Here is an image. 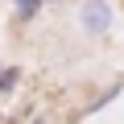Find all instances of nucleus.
Segmentation results:
<instances>
[{"label":"nucleus","instance_id":"nucleus-1","mask_svg":"<svg viewBox=\"0 0 124 124\" xmlns=\"http://www.w3.org/2000/svg\"><path fill=\"white\" fill-rule=\"evenodd\" d=\"M75 25L83 37L103 41L120 29V4L116 0H75Z\"/></svg>","mask_w":124,"mask_h":124},{"label":"nucleus","instance_id":"nucleus-2","mask_svg":"<svg viewBox=\"0 0 124 124\" xmlns=\"http://www.w3.org/2000/svg\"><path fill=\"white\" fill-rule=\"evenodd\" d=\"M21 87H25V70L13 62H0V99H13Z\"/></svg>","mask_w":124,"mask_h":124},{"label":"nucleus","instance_id":"nucleus-3","mask_svg":"<svg viewBox=\"0 0 124 124\" xmlns=\"http://www.w3.org/2000/svg\"><path fill=\"white\" fill-rule=\"evenodd\" d=\"M4 4H8V13H13V21H17V25H33V21L46 13L41 0H4Z\"/></svg>","mask_w":124,"mask_h":124},{"label":"nucleus","instance_id":"nucleus-4","mask_svg":"<svg viewBox=\"0 0 124 124\" xmlns=\"http://www.w3.org/2000/svg\"><path fill=\"white\" fill-rule=\"evenodd\" d=\"M46 8H66V4H75V0H41Z\"/></svg>","mask_w":124,"mask_h":124},{"label":"nucleus","instance_id":"nucleus-5","mask_svg":"<svg viewBox=\"0 0 124 124\" xmlns=\"http://www.w3.org/2000/svg\"><path fill=\"white\" fill-rule=\"evenodd\" d=\"M0 124H4V120H0Z\"/></svg>","mask_w":124,"mask_h":124}]
</instances>
